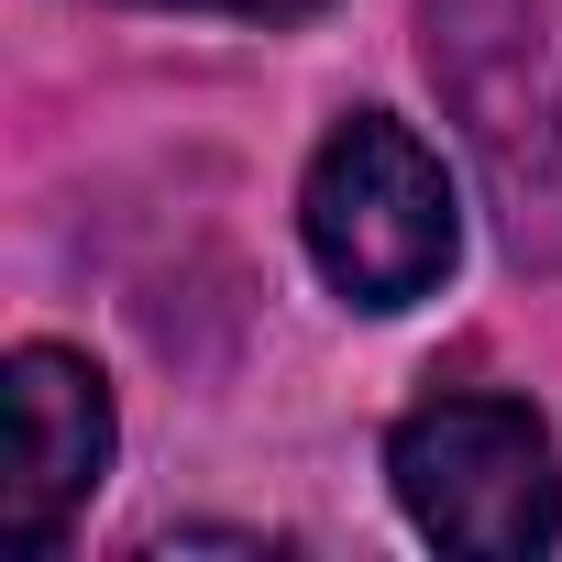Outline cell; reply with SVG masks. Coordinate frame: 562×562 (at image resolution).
I'll return each instance as SVG.
<instances>
[{"mask_svg": "<svg viewBox=\"0 0 562 562\" xmlns=\"http://www.w3.org/2000/svg\"><path fill=\"white\" fill-rule=\"evenodd\" d=\"M430 78L474 133L507 254L562 265V0H430Z\"/></svg>", "mask_w": 562, "mask_h": 562, "instance_id": "cell-1", "label": "cell"}, {"mask_svg": "<svg viewBox=\"0 0 562 562\" xmlns=\"http://www.w3.org/2000/svg\"><path fill=\"white\" fill-rule=\"evenodd\" d=\"M299 232H310V265L353 310L430 299L452 276V254H463V210H452L441 155L386 111L331 122V144L310 155V188H299Z\"/></svg>", "mask_w": 562, "mask_h": 562, "instance_id": "cell-2", "label": "cell"}, {"mask_svg": "<svg viewBox=\"0 0 562 562\" xmlns=\"http://www.w3.org/2000/svg\"><path fill=\"white\" fill-rule=\"evenodd\" d=\"M386 474H397L408 529L441 540V551L529 562V551L562 540V463H551V430L518 397H430V408H408L397 441H386Z\"/></svg>", "mask_w": 562, "mask_h": 562, "instance_id": "cell-3", "label": "cell"}, {"mask_svg": "<svg viewBox=\"0 0 562 562\" xmlns=\"http://www.w3.org/2000/svg\"><path fill=\"white\" fill-rule=\"evenodd\" d=\"M0 408H12V474H0V540L12 551H56L67 518L89 507V485L111 474V386L89 353L23 342L12 375H0Z\"/></svg>", "mask_w": 562, "mask_h": 562, "instance_id": "cell-4", "label": "cell"}, {"mask_svg": "<svg viewBox=\"0 0 562 562\" xmlns=\"http://www.w3.org/2000/svg\"><path fill=\"white\" fill-rule=\"evenodd\" d=\"M188 12H243V23H299V12H321V0H188Z\"/></svg>", "mask_w": 562, "mask_h": 562, "instance_id": "cell-5", "label": "cell"}]
</instances>
